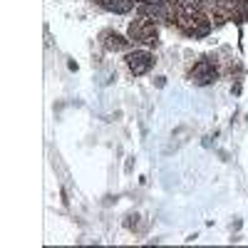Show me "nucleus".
<instances>
[{"label": "nucleus", "mask_w": 248, "mask_h": 248, "mask_svg": "<svg viewBox=\"0 0 248 248\" xmlns=\"http://www.w3.org/2000/svg\"><path fill=\"white\" fill-rule=\"evenodd\" d=\"M214 77H216V72H214V67L209 65V62H199V65L194 67V72H191V79L196 82V85H209Z\"/></svg>", "instance_id": "nucleus-1"}, {"label": "nucleus", "mask_w": 248, "mask_h": 248, "mask_svg": "<svg viewBox=\"0 0 248 248\" xmlns=\"http://www.w3.org/2000/svg\"><path fill=\"white\" fill-rule=\"evenodd\" d=\"M129 67L134 75H144L152 67V57L147 52H134V55H129Z\"/></svg>", "instance_id": "nucleus-2"}, {"label": "nucleus", "mask_w": 248, "mask_h": 248, "mask_svg": "<svg viewBox=\"0 0 248 248\" xmlns=\"http://www.w3.org/2000/svg\"><path fill=\"white\" fill-rule=\"evenodd\" d=\"M134 5V0H105V8L114 13H129Z\"/></svg>", "instance_id": "nucleus-3"}, {"label": "nucleus", "mask_w": 248, "mask_h": 248, "mask_svg": "<svg viewBox=\"0 0 248 248\" xmlns=\"http://www.w3.org/2000/svg\"><path fill=\"white\" fill-rule=\"evenodd\" d=\"M107 47H109V50H122V47H124V40H122L119 35H109Z\"/></svg>", "instance_id": "nucleus-4"}, {"label": "nucleus", "mask_w": 248, "mask_h": 248, "mask_svg": "<svg viewBox=\"0 0 248 248\" xmlns=\"http://www.w3.org/2000/svg\"><path fill=\"white\" fill-rule=\"evenodd\" d=\"M149 5H159V3H164V0H147Z\"/></svg>", "instance_id": "nucleus-5"}]
</instances>
